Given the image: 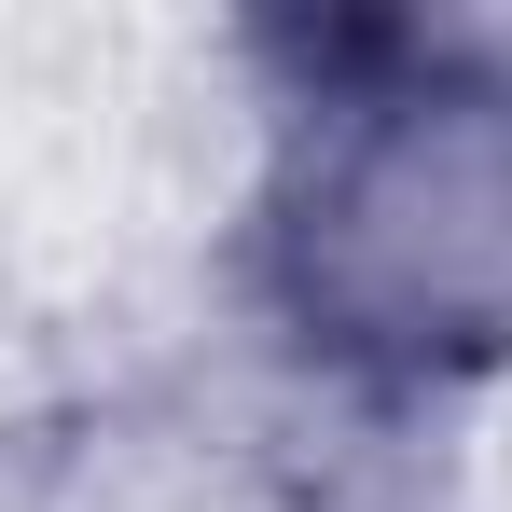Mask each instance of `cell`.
Wrapping results in <instances>:
<instances>
[{
    "mask_svg": "<svg viewBox=\"0 0 512 512\" xmlns=\"http://www.w3.org/2000/svg\"><path fill=\"white\" fill-rule=\"evenodd\" d=\"M305 305L333 319V346H471L512 305V125L499 97H374L346 111L333 167L305 194Z\"/></svg>",
    "mask_w": 512,
    "mask_h": 512,
    "instance_id": "1",
    "label": "cell"
}]
</instances>
